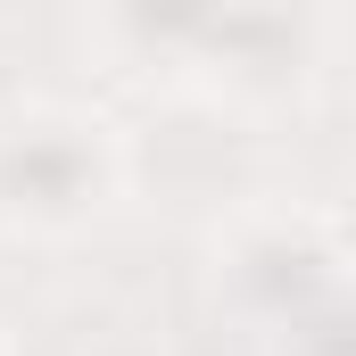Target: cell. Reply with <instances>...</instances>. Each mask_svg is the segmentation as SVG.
<instances>
[{"label": "cell", "mask_w": 356, "mask_h": 356, "mask_svg": "<svg viewBox=\"0 0 356 356\" xmlns=\"http://www.w3.org/2000/svg\"><path fill=\"white\" fill-rule=\"evenodd\" d=\"M116 158H108V133L83 116H58V108H33L17 124H0V216L17 224H75L83 207L108 199Z\"/></svg>", "instance_id": "6da1fadb"}, {"label": "cell", "mask_w": 356, "mask_h": 356, "mask_svg": "<svg viewBox=\"0 0 356 356\" xmlns=\"http://www.w3.org/2000/svg\"><path fill=\"white\" fill-rule=\"evenodd\" d=\"M232 282L282 323H315L340 307V241H323L307 224H266L232 249Z\"/></svg>", "instance_id": "7a4b0ae2"}]
</instances>
